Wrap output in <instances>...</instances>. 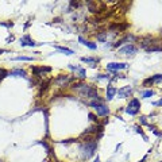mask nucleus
<instances>
[{
    "mask_svg": "<svg viewBox=\"0 0 162 162\" xmlns=\"http://www.w3.org/2000/svg\"><path fill=\"white\" fill-rule=\"evenodd\" d=\"M85 74H87V72H85V69H83V68H81V69L79 70V77H80V79L81 80H84V79H85Z\"/></svg>",
    "mask_w": 162,
    "mask_h": 162,
    "instance_id": "29",
    "label": "nucleus"
},
{
    "mask_svg": "<svg viewBox=\"0 0 162 162\" xmlns=\"http://www.w3.org/2000/svg\"><path fill=\"white\" fill-rule=\"evenodd\" d=\"M131 93H133V88L131 87H123V88H120V89L116 91V94L120 97V99H127V97H130Z\"/></svg>",
    "mask_w": 162,
    "mask_h": 162,
    "instance_id": "7",
    "label": "nucleus"
},
{
    "mask_svg": "<svg viewBox=\"0 0 162 162\" xmlns=\"http://www.w3.org/2000/svg\"><path fill=\"white\" fill-rule=\"evenodd\" d=\"M81 61L85 62V64H91V66H92V68H96V65L99 64L100 60L97 58V57H83Z\"/></svg>",
    "mask_w": 162,
    "mask_h": 162,
    "instance_id": "10",
    "label": "nucleus"
},
{
    "mask_svg": "<svg viewBox=\"0 0 162 162\" xmlns=\"http://www.w3.org/2000/svg\"><path fill=\"white\" fill-rule=\"evenodd\" d=\"M146 158H147V157H143L141 161H138V162H145V161H146Z\"/></svg>",
    "mask_w": 162,
    "mask_h": 162,
    "instance_id": "37",
    "label": "nucleus"
},
{
    "mask_svg": "<svg viewBox=\"0 0 162 162\" xmlns=\"http://www.w3.org/2000/svg\"><path fill=\"white\" fill-rule=\"evenodd\" d=\"M139 122H141V124H143V126H148V123H147V120H146V116H141L139 118Z\"/></svg>",
    "mask_w": 162,
    "mask_h": 162,
    "instance_id": "30",
    "label": "nucleus"
},
{
    "mask_svg": "<svg viewBox=\"0 0 162 162\" xmlns=\"http://www.w3.org/2000/svg\"><path fill=\"white\" fill-rule=\"evenodd\" d=\"M128 65L126 62H110L107 64V70H111V72H116V70H122L126 69Z\"/></svg>",
    "mask_w": 162,
    "mask_h": 162,
    "instance_id": "6",
    "label": "nucleus"
},
{
    "mask_svg": "<svg viewBox=\"0 0 162 162\" xmlns=\"http://www.w3.org/2000/svg\"><path fill=\"white\" fill-rule=\"evenodd\" d=\"M37 45H39V43H35V42H34V40L30 38L29 34H25V35L20 38V46H22V47H25V46L34 47V46H37Z\"/></svg>",
    "mask_w": 162,
    "mask_h": 162,
    "instance_id": "8",
    "label": "nucleus"
},
{
    "mask_svg": "<svg viewBox=\"0 0 162 162\" xmlns=\"http://www.w3.org/2000/svg\"><path fill=\"white\" fill-rule=\"evenodd\" d=\"M54 47H56L58 52H61V53H65L66 56H72V54L74 53L72 49H68V47H65V46H57V45H54Z\"/></svg>",
    "mask_w": 162,
    "mask_h": 162,
    "instance_id": "15",
    "label": "nucleus"
},
{
    "mask_svg": "<svg viewBox=\"0 0 162 162\" xmlns=\"http://www.w3.org/2000/svg\"><path fill=\"white\" fill-rule=\"evenodd\" d=\"M88 118H89V120L91 122H94V123H99V119H97V115H94L92 112H89L88 114Z\"/></svg>",
    "mask_w": 162,
    "mask_h": 162,
    "instance_id": "25",
    "label": "nucleus"
},
{
    "mask_svg": "<svg viewBox=\"0 0 162 162\" xmlns=\"http://www.w3.org/2000/svg\"><path fill=\"white\" fill-rule=\"evenodd\" d=\"M14 40V37L11 35V37H8V38H7V42H12Z\"/></svg>",
    "mask_w": 162,
    "mask_h": 162,
    "instance_id": "35",
    "label": "nucleus"
},
{
    "mask_svg": "<svg viewBox=\"0 0 162 162\" xmlns=\"http://www.w3.org/2000/svg\"><path fill=\"white\" fill-rule=\"evenodd\" d=\"M60 20H61V18H56V19H54V20H53V22H56V23H58V22H60Z\"/></svg>",
    "mask_w": 162,
    "mask_h": 162,
    "instance_id": "36",
    "label": "nucleus"
},
{
    "mask_svg": "<svg viewBox=\"0 0 162 162\" xmlns=\"http://www.w3.org/2000/svg\"><path fill=\"white\" fill-rule=\"evenodd\" d=\"M126 112L128 115H131V116H135V115H138V112H139V110H135V108H131V107H128L126 108Z\"/></svg>",
    "mask_w": 162,
    "mask_h": 162,
    "instance_id": "19",
    "label": "nucleus"
},
{
    "mask_svg": "<svg viewBox=\"0 0 162 162\" xmlns=\"http://www.w3.org/2000/svg\"><path fill=\"white\" fill-rule=\"evenodd\" d=\"M8 76H14V77H26V72L23 69H15V70H11L8 73Z\"/></svg>",
    "mask_w": 162,
    "mask_h": 162,
    "instance_id": "14",
    "label": "nucleus"
},
{
    "mask_svg": "<svg viewBox=\"0 0 162 162\" xmlns=\"http://www.w3.org/2000/svg\"><path fill=\"white\" fill-rule=\"evenodd\" d=\"M38 143H39V145H42V146H43V147L46 148V150H47V153H52V147H50V146H49V145L46 143L45 141H39Z\"/></svg>",
    "mask_w": 162,
    "mask_h": 162,
    "instance_id": "28",
    "label": "nucleus"
},
{
    "mask_svg": "<svg viewBox=\"0 0 162 162\" xmlns=\"http://www.w3.org/2000/svg\"><path fill=\"white\" fill-rule=\"evenodd\" d=\"M74 80H76V77H70V76H66V74H60V76L57 77V79H54L53 81L60 87H66L68 84L72 83Z\"/></svg>",
    "mask_w": 162,
    "mask_h": 162,
    "instance_id": "3",
    "label": "nucleus"
},
{
    "mask_svg": "<svg viewBox=\"0 0 162 162\" xmlns=\"http://www.w3.org/2000/svg\"><path fill=\"white\" fill-rule=\"evenodd\" d=\"M3 53H6V50L4 49H0V54H3Z\"/></svg>",
    "mask_w": 162,
    "mask_h": 162,
    "instance_id": "38",
    "label": "nucleus"
},
{
    "mask_svg": "<svg viewBox=\"0 0 162 162\" xmlns=\"http://www.w3.org/2000/svg\"><path fill=\"white\" fill-rule=\"evenodd\" d=\"M128 107L135 108V110H141V101L138 99H131L130 103H128Z\"/></svg>",
    "mask_w": 162,
    "mask_h": 162,
    "instance_id": "16",
    "label": "nucleus"
},
{
    "mask_svg": "<svg viewBox=\"0 0 162 162\" xmlns=\"http://www.w3.org/2000/svg\"><path fill=\"white\" fill-rule=\"evenodd\" d=\"M138 52V47L134 45V43H130V45L123 46L122 49L118 50V54H120V56H134V54H137Z\"/></svg>",
    "mask_w": 162,
    "mask_h": 162,
    "instance_id": "2",
    "label": "nucleus"
},
{
    "mask_svg": "<svg viewBox=\"0 0 162 162\" xmlns=\"http://www.w3.org/2000/svg\"><path fill=\"white\" fill-rule=\"evenodd\" d=\"M33 60H34L33 57H25V56H19V57L12 58V61H33Z\"/></svg>",
    "mask_w": 162,
    "mask_h": 162,
    "instance_id": "20",
    "label": "nucleus"
},
{
    "mask_svg": "<svg viewBox=\"0 0 162 162\" xmlns=\"http://www.w3.org/2000/svg\"><path fill=\"white\" fill-rule=\"evenodd\" d=\"M116 88L112 87V85H108L107 87V100L110 101V100H112L114 97H115V94H116Z\"/></svg>",
    "mask_w": 162,
    "mask_h": 162,
    "instance_id": "12",
    "label": "nucleus"
},
{
    "mask_svg": "<svg viewBox=\"0 0 162 162\" xmlns=\"http://www.w3.org/2000/svg\"><path fill=\"white\" fill-rule=\"evenodd\" d=\"M77 142H80V139H76V138H72V139L61 141V143H64V145H69V143H77Z\"/></svg>",
    "mask_w": 162,
    "mask_h": 162,
    "instance_id": "24",
    "label": "nucleus"
},
{
    "mask_svg": "<svg viewBox=\"0 0 162 162\" xmlns=\"http://www.w3.org/2000/svg\"><path fill=\"white\" fill-rule=\"evenodd\" d=\"M101 104H104V100L101 99V97H97V99L91 100L89 103H88V106H89V107H92V108H97L99 106H101Z\"/></svg>",
    "mask_w": 162,
    "mask_h": 162,
    "instance_id": "13",
    "label": "nucleus"
},
{
    "mask_svg": "<svg viewBox=\"0 0 162 162\" xmlns=\"http://www.w3.org/2000/svg\"><path fill=\"white\" fill-rule=\"evenodd\" d=\"M94 162H100V158H99V157H97V158H96V160H94Z\"/></svg>",
    "mask_w": 162,
    "mask_h": 162,
    "instance_id": "39",
    "label": "nucleus"
},
{
    "mask_svg": "<svg viewBox=\"0 0 162 162\" xmlns=\"http://www.w3.org/2000/svg\"><path fill=\"white\" fill-rule=\"evenodd\" d=\"M153 106H157V107H162V97L158 101H154L153 103Z\"/></svg>",
    "mask_w": 162,
    "mask_h": 162,
    "instance_id": "31",
    "label": "nucleus"
},
{
    "mask_svg": "<svg viewBox=\"0 0 162 162\" xmlns=\"http://www.w3.org/2000/svg\"><path fill=\"white\" fill-rule=\"evenodd\" d=\"M30 69H31V72H33V74L35 77H40V74L50 73L53 70L50 66H33V65H31V68H30Z\"/></svg>",
    "mask_w": 162,
    "mask_h": 162,
    "instance_id": "4",
    "label": "nucleus"
},
{
    "mask_svg": "<svg viewBox=\"0 0 162 162\" xmlns=\"http://www.w3.org/2000/svg\"><path fill=\"white\" fill-rule=\"evenodd\" d=\"M154 94V92L151 89H148V91H142L141 92V96L143 97V99H148V97H151Z\"/></svg>",
    "mask_w": 162,
    "mask_h": 162,
    "instance_id": "18",
    "label": "nucleus"
},
{
    "mask_svg": "<svg viewBox=\"0 0 162 162\" xmlns=\"http://www.w3.org/2000/svg\"><path fill=\"white\" fill-rule=\"evenodd\" d=\"M79 42H80V43H83V45H85L87 47H89L91 50H96V49H97V45H96V43H93V42H89V40L84 39L83 37H79Z\"/></svg>",
    "mask_w": 162,
    "mask_h": 162,
    "instance_id": "11",
    "label": "nucleus"
},
{
    "mask_svg": "<svg viewBox=\"0 0 162 162\" xmlns=\"http://www.w3.org/2000/svg\"><path fill=\"white\" fill-rule=\"evenodd\" d=\"M96 81H101V80H111V77H110V74H99V76L94 79Z\"/></svg>",
    "mask_w": 162,
    "mask_h": 162,
    "instance_id": "22",
    "label": "nucleus"
},
{
    "mask_svg": "<svg viewBox=\"0 0 162 162\" xmlns=\"http://www.w3.org/2000/svg\"><path fill=\"white\" fill-rule=\"evenodd\" d=\"M97 148V141H92V142H81L80 143V150L83 153V158L88 160L94 154Z\"/></svg>",
    "mask_w": 162,
    "mask_h": 162,
    "instance_id": "1",
    "label": "nucleus"
},
{
    "mask_svg": "<svg viewBox=\"0 0 162 162\" xmlns=\"http://www.w3.org/2000/svg\"><path fill=\"white\" fill-rule=\"evenodd\" d=\"M107 34H108V33H106V31L97 33V34H96L97 40H100V42H106V40H107Z\"/></svg>",
    "mask_w": 162,
    "mask_h": 162,
    "instance_id": "17",
    "label": "nucleus"
},
{
    "mask_svg": "<svg viewBox=\"0 0 162 162\" xmlns=\"http://www.w3.org/2000/svg\"><path fill=\"white\" fill-rule=\"evenodd\" d=\"M8 70H6V69H3V68H0V81H2L3 79H6L7 76H8Z\"/></svg>",
    "mask_w": 162,
    "mask_h": 162,
    "instance_id": "23",
    "label": "nucleus"
},
{
    "mask_svg": "<svg viewBox=\"0 0 162 162\" xmlns=\"http://www.w3.org/2000/svg\"><path fill=\"white\" fill-rule=\"evenodd\" d=\"M134 128H135V131H137L138 134H141L142 137H143V139H145V141H147V137H146V135L143 134V131H142V127H139V126H135Z\"/></svg>",
    "mask_w": 162,
    "mask_h": 162,
    "instance_id": "26",
    "label": "nucleus"
},
{
    "mask_svg": "<svg viewBox=\"0 0 162 162\" xmlns=\"http://www.w3.org/2000/svg\"><path fill=\"white\" fill-rule=\"evenodd\" d=\"M94 111H96V115H97V116H103V118H107L108 115L111 114L110 108H108L106 104H101V106H99L97 108H94Z\"/></svg>",
    "mask_w": 162,
    "mask_h": 162,
    "instance_id": "9",
    "label": "nucleus"
},
{
    "mask_svg": "<svg viewBox=\"0 0 162 162\" xmlns=\"http://www.w3.org/2000/svg\"><path fill=\"white\" fill-rule=\"evenodd\" d=\"M151 80H153V83H161V81H162V74H155V76H151Z\"/></svg>",
    "mask_w": 162,
    "mask_h": 162,
    "instance_id": "27",
    "label": "nucleus"
},
{
    "mask_svg": "<svg viewBox=\"0 0 162 162\" xmlns=\"http://www.w3.org/2000/svg\"><path fill=\"white\" fill-rule=\"evenodd\" d=\"M108 122H110V120H108V118H106V119H104L103 122H101V123H100V124H101V126H103V127H104V126H106V124H108Z\"/></svg>",
    "mask_w": 162,
    "mask_h": 162,
    "instance_id": "34",
    "label": "nucleus"
},
{
    "mask_svg": "<svg viewBox=\"0 0 162 162\" xmlns=\"http://www.w3.org/2000/svg\"><path fill=\"white\" fill-rule=\"evenodd\" d=\"M153 80H151V77H148V79H145L143 80V83H142V85H143V87H151V85H153Z\"/></svg>",
    "mask_w": 162,
    "mask_h": 162,
    "instance_id": "21",
    "label": "nucleus"
},
{
    "mask_svg": "<svg viewBox=\"0 0 162 162\" xmlns=\"http://www.w3.org/2000/svg\"><path fill=\"white\" fill-rule=\"evenodd\" d=\"M135 39H137V37L133 35V34H126L123 38H120L119 40H116V42L112 45V47H119V46L123 45V43H127V42H128V45H130V43L134 42Z\"/></svg>",
    "mask_w": 162,
    "mask_h": 162,
    "instance_id": "5",
    "label": "nucleus"
},
{
    "mask_svg": "<svg viewBox=\"0 0 162 162\" xmlns=\"http://www.w3.org/2000/svg\"><path fill=\"white\" fill-rule=\"evenodd\" d=\"M2 26H4V27H7V29H10V27H12L14 26V23L12 22H10V23H0Z\"/></svg>",
    "mask_w": 162,
    "mask_h": 162,
    "instance_id": "32",
    "label": "nucleus"
},
{
    "mask_svg": "<svg viewBox=\"0 0 162 162\" xmlns=\"http://www.w3.org/2000/svg\"><path fill=\"white\" fill-rule=\"evenodd\" d=\"M79 6H80L79 2H70V7H73V8H77Z\"/></svg>",
    "mask_w": 162,
    "mask_h": 162,
    "instance_id": "33",
    "label": "nucleus"
}]
</instances>
